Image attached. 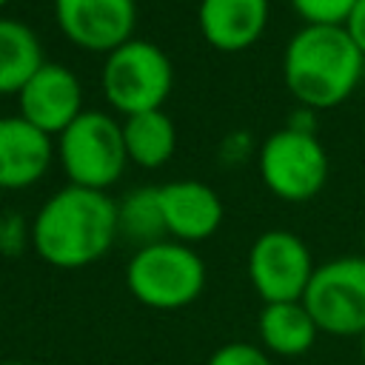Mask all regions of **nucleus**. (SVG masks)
Returning a JSON list of instances; mask_svg holds the SVG:
<instances>
[{
  "mask_svg": "<svg viewBox=\"0 0 365 365\" xmlns=\"http://www.w3.org/2000/svg\"><path fill=\"white\" fill-rule=\"evenodd\" d=\"M117 231V202L106 191L66 185L40 205L29 237L48 265L83 268L111 248Z\"/></svg>",
  "mask_w": 365,
  "mask_h": 365,
  "instance_id": "f257e3e1",
  "label": "nucleus"
},
{
  "mask_svg": "<svg viewBox=\"0 0 365 365\" xmlns=\"http://www.w3.org/2000/svg\"><path fill=\"white\" fill-rule=\"evenodd\" d=\"M365 57L345 26H302L285 46L282 80L311 111L348 100L362 77Z\"/></svg>",
  "mask_w": 365,
  "mask_h": 365,
  "instance_id": "f03ea898",
  "label": "nucleus"
},
{
  "mask_svg": "<svg viewBox=\"0 0 365 365\" xmlns=\"http://www.w3.org/2000/svg\"><path fill=\"white\" fill-rule=\"evenodd\" d=\"M125 285L148 308L174 311L194 302L205 288V265L194 248L177 240L140 245L125 268Z\"/></svg>",
  "mask_w": 365,
  "mask_h": 365,
  "instance_id": "7ed1b4c3",
  "label": "nucleus"
},
{
  "mask_svg": "<svg viewBox=\"0 0 365 365\" xmlns=\"http://www.w3.org/2000/svg\"><path fill=\"white\" fill-rule=\"evenodd\" d=\"M108 106L125 117L163 108L174 86V66L168 54L148 40L131 37L106 54L100 74Z\"/></svg>",
  "mask_w": 365,
  "mask_h": 365,
  "instance_id": "20e7f679",
  "label": "nucleus"
},
{
  "mask_svg": "<svg viewBox=\"0 0 365 365\" xmlns=\"http://www.w3.org/2000/svg\"><path fill=\"white\" fill-rule=\"evenodd\" d=\"M57 157L71 185L106 191L123 177L128 163L123 125L111 114L83 108V114L57 137Z\"/></svg>",
  "mask_w": 365,
  "mask_h": 365,
  "instance_id": "39448f33",
  "label": "nucleus"
},
{
  "mask_svg": "<svg viewBox=\"0 0 365 365\" xmlns=\"http://www.w3.org/2000/svg\"><path fill=\"white\" fill-rule=\"evenodd\" d=\"M257 165L265 188L285 202H305L317 197L331 171L325 145L317 134L294 131L288 125L265 137Z\"/></svg>",
  "mask_w": 365,
  "mask_h": 365,
  "instance_id": "423d86ee",
  "label": "nucleus"
},
{
  "mask_svg": "<svg viewBox=\"0 0 365 365\" xmlns=\"http://www.w3.org/2000/svg\"><path fill=\"white\" fill-rule=\"evenodd\" d=\"M302 305L331 336L365 334V257H339L314 268Z\"/></svg>",
  "mask_w": 365,
  "mask_h": 365,
  "instance_id": "0eeeda50",
  "label": "nucleus"
},
{
  "mask_svg": "<svg viewBox=\"0 0 365 365\" xmlns=\"http://www.w3.org/2000/svg\"><path fill=\"white\" fill-rule=\"evenodd\" d=\"M248 277L265 305L299 302L314 277V259L297 234L271 228L262 231L248 251Z\"/></svg>",
  "mask_w": 365,
  "mask_h": 365,
  "instance_id": "6e6552de",
  "label": "nucleus"
},
{
  "mask_svg": "<svg viewBox=\"0 0 365 365\" xmlns=\"http://www.w3.org/2000/svg\"><path fill=\"white\" fill-rule=\"evenodd\" d=\"M54 20L66 40L86 51H114L137 26L134 0H54Z\"/></svg>",
  "mask_w": 365,
  "mask_h": 365,
  "instance_id": "1a4fd4ad",
  "label": "nucleus"
},
{
  "mask_svg": "<svg viewBox=\"0 0 365 365\" xmlns=\"http://www.w3.org/2000/svg\"><path fill=\"white\" fill-rule=\"evenodd\" d=\"M20 117L48 137H60L83 114V86L60 63H43L17 91Z\"/></svg>",
  "mask_w": 365,
  "mask_h": 365,
  "instance_id": "9d476101",
  "label": "nucleus"
},
{
  "mask_svg": "<svg viewBox=\"0 0 365 365\" xmlns=\"http://www.w3.org/2000/svg\"><path fill=\"white\" fill-rule=\"evenodd\" d=\"M157 191L165 234L177 237V242H200L220 228L222 200L211 185L200 180H174L160 185Z\"/></svg>",
  "mask_w": 365,
  "mask_h": 365,
  "instance_id": "9b49d317",
  "label": "nucleus"
},
{
  "mask_svg": "<svg viewBox=\"0 0 365 365\" xmlns=\"http://www.w3.org/2000/svg\"><path fill=\"white\" fill-rule=\"evenodd\" d=\"M51 137L17 117H0V188L20 191L34 185L51 165Z\"/></svg>",
  "mask_w": 365,
  "mask_h": 365,
  "instance_id": "f8f14e48",
  "label": "nucleus"
},
{
  "mask_svg": "<svg viewBox=\"0 0 365 365\" xmlns=\"http://www.w3.org/2000/svg\"><path fill=\"white\" fill-rule=\"evenodd\" d=\"M197 20L211 48L245 51L268 26V0H200Z\"/></svg>",
  "mask_w": 365,
  "mask_h": 365,
  "instance_id": "ddd939ff",
  "label": "nucleus"
},
{
  "mask_svg": "<svg viewBox=\"0 0 365 365\" xmlns=\"http://www.w3.org/2000/svg\"><path fill=\"white\" fill-rule=\"evenodd\" d=\"M120 125H123V143H125L128 163L140 168H160L171 160L177 148V128L163 108L131 114Z\"/></svg>",
  "mask_w": 365,
  "mask_h": 365,
  "instance_id": "4468645a",
  "label": "nucleus"
},
{
  "mask_svg": "<svg viewBox=\"0 0 365 365\" xmlns=\"http://www.w3.org/2000/svg\"><path fill=\"white\" fill-rule=\"evenodd\" d=\"M319 328L311 319L308 308L299 302H268L259 314V336L262 345L279 356H299L305 354Z\"/></svg>",
  "mask_w": 365,
  "mask_h": 365,
  "instance_id": "2eb2a0df",
  "label": "nucleus"
},
{
  "mask_svg": "<svg viewBox=\"0 0 365 365\" xmlns=\"http://www.w3.org/2000/svg\"><path fill=\"white\" fill-rule=\"evenodd\" d=\"M43 63L37 34L23 20L0 17V97L17 94Z\"/></svg>",
  "mask_w": 365,
  "mask_h": 365,
  "instance_id": "dca6fc26",
  "label": "nucleus"
},
{
  "mask_svg": "<svg viewBox=\"0 0 365 365\" xmlns=\"http://www.w3.org/2000/svg\"><path fill=\"white\" fill-rule=\"evenodd\" d=\"M120 231H125L131 240L151 245L160 242L165 234V220L160 208V191L157 188H137L117 205Z\"/></svg>",
  "mask_w": 365,
  "mask_h": 365,
  "instance_id": "f3484780",
  "label": "nucleus"
},
{
  "mask_svg": "<svg viewBox=\"0 0 365 365\" xmlns=\"http://www.w3.org/2000/svg\"><path fill=\"white\" fill-rule=\"evenodd\" d=\"M291 6L308 26H342L356 0H291Z\"/></svg>",
  "mask_w": 365,
  "mask_h": 365,
  "instance_id": "a211bd4d",
  "label": "nucleus"
},
{
  "mask_svg": "<svg viewBox=\"0 0 365 365\" xmlns=\"http://www.w3.org/2000/svg\"><path fill=\"white\" fill-rule=\"evenodd\" d=\"M208 365H271V359L251 342H228L211 354Z\"/></svg>",
  "mask_w": 365,
  "mask_h": 365,
  "instance_id": "6ab92c4d",
  "label": "nucleus"
},
{
  "mask_svg": "<svg viewBox=\"0 0 365 365\" xmlns=\"http://www.w3.org/2000/svg\"><path fill=\"white\" fill-rule=\"evenodd\" d=\"M26 242V222L17 214H6L0 220V248L6 254H17Z\"/></svg>",
  "mask_w": 365,
  "mask_h": 365,
  "instance_id": "aec40b11",
  "label": "nucleus"
},
{
  "mask_svg": "<svg viewBox=\"0 0 365 365\" xmlns=\"http://www.w3.org/2000/svg\"><path fill=\"white\" fill-rule=\"evenodd\" d=\"M345 26V31H348V37L354 40V46L362 51V57H365V0H356V6L351 9V14H348V20L342 23Z\"/></svg>",
  "mask_w": 365,
  "mask_h": 365,
  "instance_id": "412c9836",
  "label": "nucleus"
},
{
  "mask_svg": "<svg viewBox=\"0 0 365 365\" xmlns=\"http://www.w3.org/2000/svg\"><path fill=\"white\" fill-rule=\"evenodd\" d=\"M288 128H294V131H305V134H317V114L311 111V108H297L294 114H291V120L285 123Z\"/></svg>",
  "mask_w": 365,
  "mask_h": 365,
  "instance_id": "4be33fe9",
  "label": "nucleus"
},
{
  "mask_svg": "<svg viewBox=\"0 0 365 365\" xmlns=\"http://www.w3.org/2000/svg\"><path fill=\"white\" fill-rule=\"evenodd\" d=\"M359 345H362V356H365V334L359 336Z\"/></svg>",
  "mask_w": 365,
  "mask_h": 365,
  "instance_id": "5701e85b",
  "label": "nucleus"
},
{
  "mask_svg": "<svg viewBox=\"0 0 365 365\" xmlns=\"http://www.w3.org/2000/svg\"><path fill=\"white\" fill-rule=\"evenodd\" d=\"M0 365H29V362H0Z\"/></svg>",
  "mask_w": 365,
  "mask_h": 365,
  "instance_id": "b1692460",
  "label": "nucleus"
},
{
  "mask_svg": "<svg viewBox=\"0 0 365 365\" xmlns=\"http://www.w3.org/2000/svg\"><path fill=\"white\" fill-rule=\"evenodd\" d=\"M362 257H365V231H362Z\"/></svg>",
  "mask_w": 365,
  "mask_h": 365,
  "instance_id": "393cba45",
  "label": "nucleus"
},
{
  "mask_svg": "<svg viewBox=\"0 0 365 365\" xmlns=\"http://www.w3.org/2000/svg\"><path fill=\"white\" fill-rule=\"evenodd\" d=\"M6 3H9V0H0V9H3V6H6Z\"/></svg>",
  "mask_w": 365,
  "mask_h": 365,
  "instance_id": "a878e982",
  "label": "nucleus"
}]
</instances>
